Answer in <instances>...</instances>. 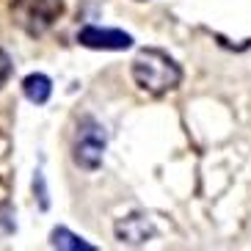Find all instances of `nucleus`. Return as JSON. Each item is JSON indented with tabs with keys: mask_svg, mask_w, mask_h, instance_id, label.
<instances>
[{
	"mask_svg": "<svg viewBox=\"0 0 251 251\" xmlns=\"http://www.w3.org/2000/svg\"><path fill=\"white\" fill-rule=\"evenodd\" d=\"M77 42L89 50H127L133 45V36L119 28H100V25H86L77 30Z\"/></svg>",
	"mask_w": 251,
	"mask_h": 251,
	"instance_id": "nucleus-4",
	"label": "nucleus"
},
{
	"mask_svg": "<svg viewBox=\"0 0 251 251\" xmlns=\"http://www.w3.org/2000/svg\"><path fill=\"white\" fill-rule=\"evenodd\" d=\"M133 80L141 91L160 97L179 86L182 69L169 52L157 50V47H144L133 58Z\"/></svg>",
	"mask_w": 251,
	"mask_h": 251,
	"instance_id": "nucleus-1",
	"label": "nucleus"
},
{
	"mask_svg": "<svg viewBox=\"0 0 251 251\" xmlns=\"http://www.w3.org/2000/svg\"><path fill=\"white\" fill-rule=\"evenodd\" d=\"M23 94L28 97V102H33V105H45L47 100H50V94H52V83H50V77H47V75H42V72L28 75V77L23 80Z\"/></svg>",
	"mask_w": 251,
	"mask_h": 251,
	"instance_id": "nucleus-6",
	"label": "nucleus"
},
{
	"mask_svg": "<svg viewBox=\"0 0 251 251\" xmlns=\"http://www.w3.org/2000/svg\"><path fill=\"white\" fill-rule=\"evenodd\" d=\"M11 72H14V64H11V55H8L3 47H0V89L8 83V77H11Z\"/></svg>",
	"mask_w": 251,
	"mask_h": 251,
	"instance_id": "nucleus-8",
	"label": "nucleus"
},
{
	"mask_svg": "<svg viewBox=\"0 0 251 251\" xmlns=\"http://www.w3.org/2000/svg\"><path fill=\"white\" fill-rule=\"evenodd\" d=\"M105 144H108V135H105V127L94 119H83L77 125V133H75V144H72V157L75 163L86 171L100 169L105 155Z\"/></svg>",
	"mask_w": 251,
	"mask_h": 251,
	"instance_id": "nucleus-3",
	"label": "nucleus"
},
{
	"mask_svg": "<svg viewBox=\"0 0 251 251\" xmlns=\"http://www.w3.org/2000/svg\"><path fill=\"white\" fill-rule=\"evenodd\" d=\"M64 11L61 0H14L11 17L28 36H42L55 25Z\"/></svg>",
	"mask_w": 251,
	"mask_h": 251,
	"instance_id": "nucleus-2",
	"label": "nucleus"
},
{
	"mask_svg": "<svg viewBox=\"0 0 251 251\" xmlns=\"http://www.w3.org/2000/svg\"><path fill=\"white\" fill-rule=\"evenodd\" d=\"M152 235H155V229H152L147 215H141V213L127 215V218H122V221L116 224V237L122 243L141 246V243H147Z\"/></svg>",
	"mask_w": 251,
	"mask_h": 251,
	"instance_id": "nucleus-5",
	"label": "nucleus"
},
{
	"mask_svg": "<svg viewBox=\"0 0 251 251\" xmlns=\"http://www.w3.org/2000/svg\"><path fill=\"white\" fill-rule=\"evenodd\" d=\"M50 246L61 251H94V246L86 243L83 237H77L75 232H69L67 226H55L50 232Z\"/></svg>",
	"mask_w": 251,
	"mask_h": 251,
	"instance_id": "nucleus-7",
	"label": "nucleus"
}]
</instances>
